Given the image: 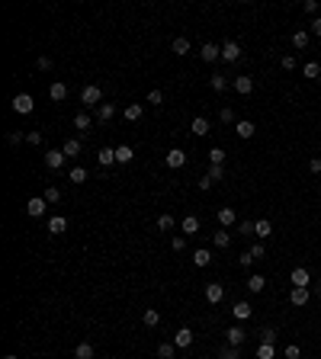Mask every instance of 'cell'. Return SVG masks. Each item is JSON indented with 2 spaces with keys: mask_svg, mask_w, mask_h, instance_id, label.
Masks as SVG:
<instances>
[{
  "mask_svg": "<svg viewBox=\"0 0 321 359\" xmlns=\"http://www.w3.org/2000/svg\"><path fill=\"white\" fill-rule=\"evenodd\" d=\"M100 100H103V90H100L97 84H87L84 90H80V103L84 106H97Z\"/></svg>",
  "mask_w": 321,
  "mask_h": 359,
  "instance_id": "obj_1",
  "label": "cell"
},
{
  "mask_svg": "<svg viewBox=\"0 0 321 359\" xmlns=\"http://www.w3.org/2000/svg\"><path fill=\"white\" fill-rule=\"evenodd\" d=\"M289 282H292V289H309V282H312V273L305 266H296L289 273Z\"/></svg>",
  "mask_w": 321,
  "mask_h": 359,
  "instance_id": "obj_2",
  "label": "cell"
},
{
  "mask_svg": "<svg viewBox=\"0 0 321 359\" xmlns=\"http://www.w3.org/2000/svg\"><path fill=\"white\" fill-rule=\"evenodd\" d=\"M164 164H167L170 170H180V167L187 164V151H180V148H170V151L164 154Z\"/></svg>",
  "mask_w": 321,
  "mask_h": 359,
  "instance_id": "obj_3",
  "label": "cell"
},
{
  "mask_svg": "<svg viewBox=\"0 0 321 359\" xmlns=\"http://www.w3.org/2000/svg\"><path fill=\"white\" fill-rule=\"evenodd\" d=\"M10 106H13V112H19V116H26V112H32V106H36V103H32V97H29V93H16Z\"/></svg>",
  "mask_w": 321,
  "mask_h": 359,
  "instance_id": "obj_4",
  "label": "cell"
},
{
  "mask_svg": "<svg viewBox=\"0 0 321 359\" xmlns=\"http://www.w3.org/2000/svg\"><path fill=\"white\" fill-rule=\"evenodd\" d=\"M26 212H29L32 218H42L45 215V196H32V199L26 202Z\"/></svg>",
  "mask_w": 321,
  "mask_h": 359,
  "instance_id": "obj_5",
  "label": "cell"
},
{
  "mask_svg": "<svg viewBox=\"0 0 321 359\" xmlns=\"http://www.w3.org/2000/svg\"><path fill=\"white\" fill-rule=\"evenodd\" d=\"M174 347H177V350L193 347V330H190V327H180V330L174 334Z\"/></svg>",
  "mask_w": 321,
  "mask_h": 359,
  "instance_id": "obj_6",
  "label": "cell"
},
{
  "mask_svg": "<svg viewBox=\"0 0 321 359\" xmlns=\"http://www.w3.org/2000/svg\"><path fill=\"white\" fill-rule=\"evenodd\" d=\"M64 151H45V167H49V170H61V167H64Z\"/></svg>",
  "mask_w": 321,
  "mask_h": 359,
  "instance_id": "obj_7",
  "label": "cell"
},
{
  "mask_svg": "<svg viewBox=\"0 0 321 359\" xmlns=\"http://www.w3.org/2000/svg\"><path fill=\"white\" fill-rule=\"evenodd\" d=\"M225 340H228V347H241L248 340V334H244V327H228L225 330Z\"/></svg>",
  "mask_w": 321,
  "mask_h": 359,
  "instance_id": "obj_8",
  "label": "cell"
},
{
  "mask_svg": "<svg viewBox=\"0 0 321 359\" xmlns=\"http://www.w3.org/2000/svg\"><path fill=\"white\" fill-rule=\"evenodd\" d=\"M199 58H202V61H218V58H222V45L206 42V45L199 49Z\"/></svg>",
  "mask_w": 321,
  "mask_h": 359,
  "instance_id": "obj_9",
  "label": "cell"
},
{
  "mask_svg": "<svg viewBox=\"0 0 321 359\" xmlns=\"http://www.w3.org/2000/svg\"><path fill=\"white\" fill-rule=\"evenodd\" d=\"M222 299H225V286H222V282H209V286H206V302L218 305Z\"/></svg>",
  "mask_w": 321,
  "mask_h": 359,
  "instance_id": "obj_10",
  "label": "cell"
},
{
  "mask_svg": "<svg viewBox=\"0 0 321 359\" xmlns=\"http://www.w3.org/2000/svg\"><path fill=\"white\" fill-rule=\"evenodd\" d=\"M215 218H218V225H222V228H231L238 221V215H235V208L225 205V208H218V212H215Z\"/></svg>",
  "mask_w": 321,
  "mask_h": 359,
  "instance_id": "obj_11",
  "label": "cell"
},
{
  "mask_svg": "<svg viewBox=\"0 0 321 359\" xmlns=\"http://www.w3.org/2000/svg\"><path fill=\"white\" fill-rule=\"evenodd\" d=\"M235 90L241 93V97H248V93L254 90V77H251V74H241V77H235Z\"/></svg>",
  "mask_w": 321,
  "mask_h": 359,
  "instance_id": "obj_12",
  "label": "cell"
},
{
  "mask_svg": "<svg viewBox=\"0 0 321 359\" xmlns=\"http://www.w3.org/2000/svg\"><path fill=\"white\" fill-rule=\"evenodd\" d=\"M309 299H312L309 289H292V292H289V302L296 305V308H305V305H309Z\"/></svg>",
  "mask_w": 321,
  "mask_h": 359,
  "instance_id": "obj_13",
  "label": "cell"
},
{
  "mask_svg": "<svg viewBox=\"0 0 321 359\" xmlns=\"http://www.w3.org/2000/svg\"><path fill=\"white\" fill-rule=\"evenodd\" d=\"M235 132H238V138L248 141V138H254L257 128H254V122H251V119H244V122H235Z\"/></svg>",
  "mask_w": 321,
  "mask_h": 359,
  "instance_id": "obj_14",
  "label": "cell"
},
{
  "mask_svg": "<svg viewBox=\"0 0 321 359\" xmlns=\"http://www.w3.org/2000/svg\"><path fill=\"white\" fill-rule=\"evenodd\" d=\"M222 58L225 61H241V45L238 42H225L222 45Z\"/></svg>",
  "mask_w": 321,
  "mask_h": 359,
  "instance_id": "obj_15",
  "label": "cell"
},
{
  "mask_svg": "<svg viewBox=\"0 0 321 359\" xmlns=\"http://www.w3.org/2000/svg\"><path fill=\"white\" fill-rule=\"evenodd\" d=\"M190 132L196 135V138H202V135H209V119H202V116H196L193 122H190Z\"/></svg>",
  "mask_w": 321,
  "mask_h": 359,
  "instance_id": "obj_16",
  "label": "cell"
},
{
  "mask_svg": "<svg viewBox=\"0 0 321 359\" xmlns=\"http://www.w3.org/2000/svg\"><path fill=\"white\" fill-rule=\"evenodd\" d=\"M122 119L126 122H138L141 119V103H128L126 109H122Z\"/></svg>",
  "mask_w": 321,
  "mask_h": 359,
  "instance_id": "obj_17",
  "label": "cell"
},
{
  "mask_svg": "<svg viewBox=\"0 0 321 359\" xmlns=\"http://www.w3.org/2000/svg\"><path fill=\"white\" fill-rule=\"evenodd\" d=\"M180 228H183V234H199V218H196V215H187V218L180 221Z\"/></svg>",
  "mask_w": 321,
  "mask_h": 359,
  "instance_id": "obj_18",
  "label": "cell"
},
{
  "mask_svg": "<svg viewBox=\"0 0 321 359\" xmlns=\"http://www.w3.org/2000/svg\"><path fill=\"white\" fill-rule=\"evenodd\" d=\"M80 148H84V145H80V138H67L61 151H64V157H77V154H80Z\"/></svg>",
  "mask_w": 321,
  "mask_h": 359,
  "instance_id": "obj_19",
  "label": "cell"
},
{
  "mask_svg": "<svg viewBox=\"0 0 321 359\" xmlns=\"http://www.w3.org/2000/svg\"><path fill=\"white\" fill-rule=\"evenodd\" d=\"M113 116H116V106L113 103H100L97 106V122H109Z\"/></svg>",
  "mask_w": 321,
  "mask_h": 359,
  "instance_id": "obj_20",
  "label": "cell"
},
{
  "mask_svg": "<svg viewBox=\"0 0 321 359\" xmlns=\"http://www.w3.org/2000/svg\"><path fill=\"white\" fill-rule=\"evenodd\" d=\"M97 160H100L103 167L116 164V148H100V151H97Z\"/></svg>",
  "mask_w": 321,
  "mask_h": 359,
  "instance_id": "obj_21",
  "label": "cell"
},
{
  "mask_svg": "<svg viewBox=\"0 0 321 359\" xmlns=\"http://www.w3.org/2000/svg\"><path fill=\"white\" fill-rule=\"evenodd\" d=\"M64 228H67V218H64V215H55V218L49 221V234H64Z\"/></svg>",
  "mask_w": 321,
  "mask_h": 359,
  "instance_id": "obj_22",
  "label": "cell"
},
{
  "mask_svg": "<svg viewBox=\"0 0 321 359\" xmlns=\"http://www.w3.org/2000/svg\"><path fill=\"white\" fill-rule=\"evenodd\" d=\"M132 157H135V151L128 145H119V148H116V164H128Z\"/></svg>",
  "mask_w": 321,
  "mask_h": 359,
  "instance_id": "obj_23",
  "label": "cell"
},
{
  "mask_svg": "<svg viewBox=\"0 0 321 359\" xmlns=\"http://www.w3.org/2000/svg\"><path fill=\"white\" fill-rule=\"evenodd\" d=\"M244 286H248L251 292H263V289H267V279H263L260 273H254V276H251L248 282H244Z\"/></svg>",
  "mask_w": 321,
  "mask_h": 359,
  "instance_id": "obj_24",
  "label": "cell"
},
{
  "mask_svg": "<svg viewBox=\"0 0 321 359\" xmlns=\"http://www.w3.org/2000/svg\"><path fill=\"white\" fill-rule=\"evenodd\" d=\"M170 49H174V55H190V39L177 36L174 42H170Z\"/></svg>",
  "mask_w": 321,
  "mask_h": 359,
  "instance_id": "obj_25",
  "label": "cell"
},
{
  "mask_svg": "<svg viewBox=\"0 0 321 359\" xmlns=\"http://www.w3.org/2000/svg\"><path fill=\"white\" fill-rule=\"evenodd\" d=\"M141 321H145V327H158V324H161V311L158 308H148L145 314H141Z\"/></svg>",
  "mask_w": 321,
  "mask_h": 359,
  "instance_id": "obj_26",
  "label": "cell"
},
{
  "mask_svg": "<svg viewBox=\"0 0 321 359\" xmlns=\"http://www.w3.org/2000/svg\"><path fill=\"white\" fill-rule=\"evenodd\" d=\"M254 234H257V238H270V234H273V225H270L267 218L254 221Z\"/></svg>",
  "mask_w": 321,
  "mask_h": 359,
  "instance_id": "obj_27",
  "label": "cell"
},
{
  "mask_svg": "<svg viewBox=\"0 0 321 359\" xmlns=\"http://www.w3.org/2000/svg\"><path fill=\"white\" fill-rule=\"evenodd\" d=\"M212 244H215V247H228V244H231V234H228V228H222V231H215L212 234Z\"/></svg>",
  "mask_w": 321,
  "mask_h": 359,
  "instance_id": "obj_28",
  "label": "cell"
},
{
  "mask_svg": "<svg viewBox=\"0 0 321 359\" xmlns=\"http://www.w3.org/2000/svg\"><path fill=\"white\" fill-rule=\"evenodd\" d=\"M231 314H235L238 321H248V317H251V305L248 302H238L235 308H231Z\"/></svg>",
  "mask_w": 321,
  "mask_h": 359,
  "instance_id": "obj_29",
  "label": "cell"
},
{
  "mask_svg": "<svg viewBox=\"0 0 321 359\" xmlns=\"http://www.w3.org/2000/svg\"><path fill=\"white\" fill-rule=\"evenodd\" d=\"M193 263H196V266H199V269H202V266H209V263H212V254L199 247V250H196V254H193Z\"/></svg>",
  "mask_w": 321,
  "mask_h": 359,
  "instance_id": "obj_30",
  "label": "cell"
},
{
  "mask_svg": "<svg viewBox=\"0 0 321 359\" xmlns=\"http://www.w3.org/2000/svg\"><path fill=\"white\" fill-rule=\"evenodd\" d=\"M209 87H212L215 93H225V87H228V80H225V74H212V77H209Z\"/></svg>",
  "mask_w": 321,
  "mask_h": 359,
  "instance_id": "obj_31",
  "label": "cell"
},
{
  "mask_svg": "<svg viewBox=\"0 0 321 359\" xmlns=\"http://www.w3.org/2000/svg\"><path fill=\"white\" fill-rule=\"evenodd\" d=\"M302 74H305L309 80H318V77H321V64H318V61H309V64L302 67Z\"/></svg>",
  "mask_w": 321,
  "mask_h": 359,
  "instance_id": "obj_32",
  "label": "cell"
},
{
  "mask_svg": "<svg viewBox=\"0 0 321 359\" xmlns=\"http://www.w3.org/2000/svg\"><path fill=\"white\" fill-rule=\"evenodd\" d=\"M49 97L55 100V103H61V100L67 97V87L64 84H52V90H49Z\"/></svg>",
  "mask_w": 321,
  "mask_h": 359,
  "instance_id": "obj_33",
  "label": "cell"
},
{
  "mask_svg": "<svg viewBox=\"0 0 321 359\" xmlns=\"http://www.w3.org/2000/svg\"><path fill=\"white\" fill-rule=\"evenodd\" d=\"M244 254H248L251 260H263V254H267V247H263V244H251V247L244 250Z\"/></svg>",
  "mask_w": 321,
  "mask_h": 359,
  "instance_id": "obj_34",
  "label": "cell"
},
{
  "mask_svg": "<svg viewBox=\"0 0 321 359\" xmlns=\"http://www.w3.org/2000/svg\"><path fill=\"white\" fill-rule=\"evenodd\" d=\"M276 356V347H273V343H260V347H257V359H273Z\"/></svg>",
  "mask_w": 321,
  "mask_h": 359,
  "instance_id": "obj_35",
  "label": "cell"
},
{
  "mask_svg": "<svg viewBox=\"0 0 321 359\" xmlns=\"http://www.w3.org/2000/svg\"><path fill=\"white\" fill-rule=\"evenodd\" d=\"M309 32H305V29H299V32H292V45H296V49H305V45H309Z\"/></svg>",
  "mask_w": 321,
  "mask_h": 359,
  "instance_id": "obj_36",
  "label": "cell"
},
{
  "mask_svg": "<svg viewBox=\"0 0 321 359\" xmlns=\"http://www.w3.org/2000/svg\"><path fill=\"white\" fill-rule=\"evenodd\" d=\"M90 116H87V112H77V116H74V128H80V132H87V128H90Z\"/></svg>",
  "mask_w": 321,
  "mask_h": 359,
  "instance_id": "obj_37",
  "label": "cell"
},
{
  "mask_svg": "<svg viewBox=\"0 0 321 359\" xmlns=\"http://www.w3.org/2000/svg\"><path fill=\"white\" fill-rule=\"evenodd\" d=\"M74 356H77V359H93V347H90V343H77Z\"/></svg>",
  "mask_w": 321,
  "mask_h": 359,
  "instance_id": "obj_38",
  "label": "cell"
},
{
  "mask_svg": "<svg viewBox=\"0 0 321 359\" xmlns=\"http://www.w3.org/2000/svg\"><path fill=\"white\" fill-rule=\"evenodd\" d=\"M71 183H74V186L87 183V170H84V167H74V170H71Z\"/></svg>",
  "mask_w": 321,
  "mask_h": 359,
  "instance_id": "obj_39",
  "label": "cell"
},
{
  "mask_svg": "<svg viewBox=\"0 0 321 359\" xmlns=\"http://www.w3.org/2000/svg\"><path fill=\"white\" fill-rule=\"evenodd\" d=\"M209 160H212L215 167H225V151L222 148H212V151H209Z\"/></svg>",
  "mask_w": 321,
  "mask_h": 359,
  "instance_id": "obj_40",
  "label": "cell"
},
{
  "mask_svg": "<svg viewBox=\"0 0 321 359\" xmlns=\"http://www.w3.org/2000/svg\"><path fill=\"white\" fill-rule=\"evenodd\" d=\"M174 350H177L174 343H161V347H158V356L161 359H174Z\"/></svg>",
  "mask_w": 321,
  "mask_h": 359,
  "instance_id": "obj_41",
  "label": "cell"
},
{
  "mask_svg": "<svg viewBox=\"0 0 321 359\" xmlns=\"http://www.w3.org/2000/svg\"><path fill=\"white\" fill-rule=\"evenodd\" d=\"M206 177L212 180V183H215V180H225V167H215V164H212V167H209V173H206Z\"/></svg>",
  "mask_w": 321,
  "mask_h": 359,
  "instance_id": "obj_42",
  "label": "cell"
},
{
  "mask_svg": "<svg viewBox=\"0 0 321 359\" xmlns=\"http://www.w3.org/2000/svg\"><path fill=\"white\" fill-rule=\"evenodd\" d=\"M279 64H283V71H296V55H283V61H279Z\"/></svg>",
  "mask_w": 321,
  "mask_h": 359,
  "instance_id": "obj_43",
  "label": "cell"
},
{
  "mask_svg": "<svg viewBox=\"0 0 321 359\" xmlns=\"http://www.w3.org/2000/svg\"><path fill=\"white\" fill-rule=\"evenodd\" d=\"M158 228H161V231H170V228H174V215H161V218H158Z\"/></svg>",
  "mask_w": 321,
  "mask_h": 359,
  "instance_id": "obj_44",
  "label": "cell"
},
{
  "mask_svg": "<svg viewBox=\"0 0 321 359\" xmlns=\"http://www.w3.org/2000/svg\"><path fill=\"white\" fill-rule=\"evenodd\" d=\"M61 199V189L58 186H49V189H45V202H58Z\"/></svg>",
  "mask_w": 321,
  "mask_h": 359,
  "instance_id": "obj_45",
  "label": "cell"
},
{
  "mask_svg": "<svg viewBox=\"0 0 321 359\" xmlns=\"http://www.w3.org/2000/svg\"><path fill=\"white\" fill-rule=\"evenodd\" d=\"M273 340H276V330H273V327H263L260 330V343H273Z\"/></svg>",
  "mask_w": 321,
  "mask_h": 359,
  "instance_id": "obj_46",
  "label": "cell"
},
{
  "mask_svg": "<svg viewBox=\"0 0 321 359\" xmlns=\"http://www.w3.org/2000/svg\"><path fill=\"white\" fill-rule=\"evenodd\" d=\"M222 359H241V350H238V347H225L222 350Z\"/></svg>",
  "mask_w": 321,
  "mask_h": 359,
  "instance_id": "obj_47",
  "label": "cell"
},
{
  "mask_svg": "<svg viewBox=\"0 0 321 359\" xmlns=\"http://www.w3.org/2000/svg\"><path fill=\"white\" fill-rule=\"evenodd\" d=\"M218 119H222L225 125H231V122H235V112H231L228 106H222V112H218Z\"/></svg>",
  "mask_w": 321,
  "mask_h": 359,
  "instance_id": "obj_48",
  "label": "cell"
},
{
  "mask_svg": "<svg viewBox=\"0 0 321 359\" xmlns=\"http://www.w3.org/2000/svg\"><path fill=\"white\" fill-rule=\"evenodd\" d=\"M148 103H151V106H161L164 103V93L161 90H151V93H148Z\"/></svg>",
  "mask_w": 321,
  "mask_h": 359,
  "instance_id": "obj_49",
  "label": "cell"
},
{
  "mask_svg": "<svg viewBox=\"0 0 321 359\" xmlns=\"http://www.w3.org/2000/svg\"><path fill=\"white\" fill-rule=\"evenodd\" d=\"M238 231H241L244 238H251V234H254V221H241V225H238Z\"/></svg>",
  "mask_w": 321,
  "mask_h": 359,
  "instance_id": "obj_50",
  "label": "cell"
},
{
  "mask_svg": "<svg viewBox=\"0 0 321 359\" xmlns=\"http://www.w3.org/2000/svg\"><path fill=\"white\" fill-rule=\"evenodd\" d=\"M302 356V350L296 347V343H289V347H286V359H299Z\"/></svg>",
  "mask_w": 321,
  "mask_h": 359,
  "instance_id": "obj_51",
  "label": "cell"
},
{
  "mask_svg": "<svg viewBox=\"0 0 321 359\" xmlns=\"http://www.w3.org/2000/svg\"><path fill=\"white\" fill-rule=\"evenodd\" d=\"M36 64H39V71H52V58H49V55H42Z\"/></svg>",
  "mask_w": 321,
  "mask_h": 359,
  "instance_id": "obj_52",
  "label": "cell"
},
{
  "mask_svg": "<svg viewBox=\"0 0 321 359\" xmlns=\"http://www.w3.org/2000/svg\"><path fill=\"white\" fill-rule=\"evenodd\" d=\"M26 141H29V145H42V132H29Z\"/></svg>",
  "mask_w": 321,
  "mask_h": 359,
  "instance_id": "obj_53",
  "label": "cell"
},
{
  "mask_svg": "<svg viewBox=\"0 0 321 359\" xmlns=\"http://www.w3.org/2000/svg\"><path fill=\"white\" fill-rule=\"evenodd\" d=\"M309 170H312V173H321V157H312V160H309Z\"/></svg>",
  "mask_w": 321,
  "mask_h": 359,
  "instance_id": "obj_54",
  "label": "cell"
},
{
  "mask_svg": "<svg viewBox=\"0 0 321 359\" xmlns=\"http://www.w3.org/2000/svg\"><path fill=\"white\" fill-rule=\"evenodd\" d=\"M312 36H321V16L312 19Z\"/></svg>",
  "mask_w": 321,
  "mask_h": 359,
  "instance_id": "obj_55",
  "label": "cell"
},
{
  "mask_svg": "<svg viewBox=\"0 0 321 359\" xmlns=\"http://www.w3.org/2000/svg\"><path fill=\"white\" fill-rule=\"evenodd\" d=\"M305 13H312V16L318 13V3H315V0H305Z\"/></svg>",
  "mask_w": 321,
  "mask_h": 359,
  "instance_id": "obj_56",
  "label": "cell"
},
{
  "mask_svg": "<svg viewBox=\"0 0 321 359\" xmlns=\"http://www.w3.org/2000/svg\"><path fill=\"white\" fill-rule=\"evenodd\" d=\"M6 141H10V145H19V141H23V135H19V132H10V135H6Z\"/></svg>",
  "mask_w": 321,
  "mask_h": 359,
  "instance_id": "obj_57",
  "label": "cell"
},
{
  "mask_svg": "<svg viewBox=\"0 0 321 359\" xmlns=\"http://www.w3.org/2000/svg\"><path fill=\"white\" fill-rule=\"evenodd\" d=\"M183 247H187V241H183V238H174V254H180Z\"/></svg>",
  "mask_w": 321,
  "mask_h": 359,
  "instance_id": "obj_58",
  "label": "cell"
},
{
  "mask_svg": "<svg viewBox=\"0 0 321 359\" xmlns=\"http://www.w3.org/2000/svg\"><path fill=\"white\" fill-rule=\"evenodd\" d=\"M209 186H212V180H209V177H199V189H202V193H206Z\"/></svg>",
  "mask_w": 321,
  "mask_h": 359,
  "instance_id": "obj_59",
  "label": "cell"
},
{
  "mask_svg": "<svg viewBox=\"0 0 321 359\" xmlns=\"http://www.w3.org/2000/svg\"><path fill=\"white\" fill-rule=\"evenodd\" d=\"M315 292H318V295H321V282H318V286H315Z\"/></svg>",
  "mask_w": 321,
  "mask_h": 359,
  "instance_id": "obj_60",
  "label": "cell"
},
{
  "mask_svg": "<svg viewBox=\"0 0 321 359\" xmlns=\"http://www.w3.org/2000/svg\"><path fill=\"white\" fill-rule=\"evenodd\" d=\"M3 359H16V356H13V353H10V356H3Z\"/></svg>",
  "mask_w": 321,
  "mask_h": 359,
  "instance_id": "obj_61",
  "label": "cell"
},
{
  "mask_svg": "<svg viewBox=\"0 0 321 359\" xmlns=\"http://www.w3.org/2000/svg\"><path fill=\"white\" fill-rule=\"evenodd\" d=\"M74 359H77V356H74Z\"/></svg>",
  "mask_w": 321,
  "mask_h": 359,
  "instance_id": "obj_62",
  "label": "cell"
}]
</instances>
